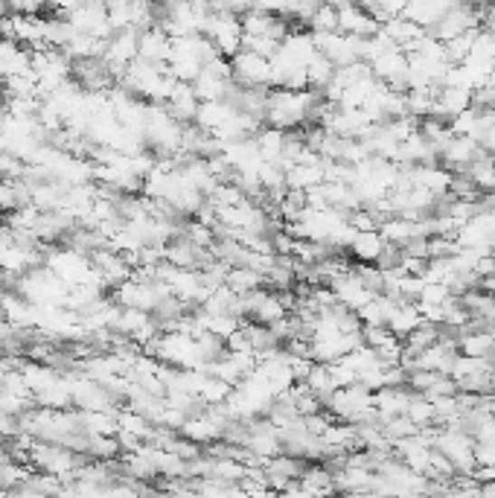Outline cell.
Instances as JSON below:
<instances>
[{
	"label": "cell",
	"mask_w": 495,
	"mask_h": 498,
	"mask_svg": "<svg viewBox=\"0 0 495 498\" xmlns=\"http://www.w3.org/2000/svg\"><path fill=\"white\" fill-rule=\"evenodd\" d=\"M324 97L312 88H271L265 102V126L280 131H300L320 120Z\"/></svg>",
	"instance_id": "cell-1"
},
{
	"label": "cell",
	"mask_w": 495,
	"mask_h": 498,
	"mask_svg": "<svg viewBox=\"0 0 495 498\" xmlns=\"http://www.w3.org/2000/svg\"><path fill=\"white\" fill-rule=\"evenodd\" d=\"M135 4H138V0H105V6H109V21L114 26V33L135 26Z\"/></svg>",
	"instance_id": "cell-16"
},
{
	"label": "cell",
	"mask_w": 495,
	"mask_h": 498,
	"mask_svg": "<svg viewBox=\"0 0 495 498\" xmlns=\"http://www.w3.org/2000/svg\"><path fill=\"white\" fill-rule=\"evenodd\" d=\"M152 4H167V0H152Z\"/></svg>",
	"instance_id": "cell-17"
},
{
	"label": "cell",
	"mask_w": 495,
	"mask_h": 498,
	"mask_svg": "<svg viewBox=\"0 0 495 498\" xmlns=\"http://www.w3.org/2000/svg\"><path fill=\"white\" fill-rule=\"evenodd\" d=\"M167 111L178 120V123H195V114H198V105H202V100L195 97V91L190 82H178L176 88H172L169 100L164 102Z\"/></svg>",
	"instance_id": "cell-12"
},
{
	"label": "cell",
	"mask_w": 495,
	"mask_h": 498,
	"mask_svg": "<svg viewBox=\"0 0 495 498\" xmlns=\"http://www.w3.org/2000/svg\"><path fill=\"white\" fill-rule=\"evenodd\" d=\"M243 18V47L260 53V56L271 59L283 35L289 33V21L283 15H274V12H265V9H248Z\"/></svg>",
	"instance_id": "cell-2"
},
{
	"label": "cell",
	"mask_w": 495,
	"mask_h": 498,
	"mask_svg": "<svg viewBox=\"0 0 495 498\" xmlns=\"http://www.w3.org/2000/svg\"><path fill=\"white\" fill-rule=\"evenodd\" d=\"M224 286H231L236 294H248V292H257L265 286V274L251 265H231L227 268Z\"/></svg>",
	"instance_id": "cell-13"
},
{
	"label": "cell",
	"mask_w": 495,
	"mask_h": 498,
	"mask_svg": "<svg viewBox=\"0 0 495 498\" xmlns=\"http://www.w3.org/2000/svg\"><path fill=\"white\" fill-rule=\"evenodd\" d=\"M205 35L210 38V44L216 47L222 56H236L243 50V18L236 12H213L207 26H205Z\"/></svg>",
	"instance_id": "cell-5"
},
{
	"label": "cell",
	"mask_w": 495,
	"mask_h": 498,
	"mask_svg": "<svg viewBox=\"0 0 495 498\" xmlns=\"http://www.w3.org/2000/svg\"><path fill=\"white\" fill-rule=\"evenodd\" d=\"M315 42H318V50L324 53V56L332 64H336V67L353 64V62H365V44H367V38H358V35L336 30V33H318Z\"/></svg>",
	"instance_id": "cell-6"
},
{
	"label": "cell",
	"mask_w": 495,
	"mask_h": 498,
	"mask_svg": "<svg viewBox=\"0 0 495 498\" xmlns=\"http://www.w3.org/2000/svg\"><path fill=\"white\" fill-rule=\"evenodd\" d=\"M62 50L68 53L71 62H76V59H93V56H102V53H105V38H97V35H90V33L76 30Z\"/></svg>",
	"instance_id": "cell-14"
},
{
	"label": "cell",
	"mask_w": 495,
	"mask_h": 498,
	"mask_svg": "<svg viewBox=\"0 0 495 498\" xmlns=\"http://www.w3.org/2000/svg\"><path fill=\"white\" fill-rule=\"evenodd\" d=\"M138 47H140V30L129 26V30H117L109 42H105L102 62L109 64V71L114 79L126 73V67L138 59Z\"/></svg>",
	"instance_id": "cell-7"
},
{
	"label": "cell",
	"mask_w": 495,
	"mask_h": 498,
	"mask_svg": "<svg viewBox=\"0 0 495 498\" xmlns=\"http://www.w3.org/2000/svg\"><path fill=\"white\" fill-rule=\"evenodd\" d=\"M15 289L24 294L26 301H33V303H52V306H64V301H68V292H71L68 283L52 274L44 263L42 265H33L30 272H24L15 280Z\"/></svg>",
	"instance_id": "cell-3"
},
{
	"label": "cell",
	"mask_w": 495,
	"mask_h": 498,
	"mask_svg": "<svg viewBox=\"0 0 495 498\" xmlns=\"http://www.w3.org/2000/svg\"><path fill=\"white\" fill-rule=\"evenodd\" d=\"M172 53V35L164 26H149V30L140 33V47H138V59L152 62V64H167Z\"/></svg>",
	"instance_id": "cell-10"
},
{
	"label": "cell",
	"mask_w": 495,
	"mask_h": 498,
	"mask_svg": "<svg viewBox=\"0 0 495 498\" xmlns=\"http://www.w3.org/2000/svg\"><path fill=\"white\" fill-rule=\"evenodd\" d=\"M26 71H33V50L18 42L0 38V79L18 76Z\"/></svg>",
	"instance_id": "cell-11"
},
{
	"label": "cell",
	"mask_w": 495,
	"mask_h": 498,
	"mask_svg": "<svg viewBox=\"0 0 495 498\" xmlns=\"http://www.w3.org/2000/svg\"><path fill=\"white\" fill-rule=\"evenodd\" d=\"M379 21L370 15L365 6L353 4V0H341L338 4V30L341 33H350L358 38H370L379 33Z\"/></svg>",
	"instance_id": "cell-9"
},
{
	"label": "cell",
	"mask_w": 495,
	"mask_h": 498,
	"mask_svg": "<svg viewBox=\"0 0 495 498\" xmlns=\"http://www.w3.org/2000/svg\"><path fill=\"white\" fill-rule=\"evenodd\" d=\"M64 18H68L76 30L90 33L97 38H105V42L114 35V26L109 21V6H105V0H82V4L73 6Z\"/></svg>",
	"instance_id": "cell-8"
},
{
	"label": "cell",
	"mask_w": 495,
	"mask_h": 498,
	"mask_svg": "<svg viewBox=\"0 0 495 498\" xmlns=\"http://www.w3.org/2000/svg\"><path fill=\"white\" fill-rule=\"evenodd\" d=\"M332 76H336V64H332L324 53H315V59L309 62V67H306V82H309L312 91H324L329 82H332Z\"/></svg>",
	"instance_id": "cell-15"
},
{
	"label": "cell",
	"mask_w": 495,
	"mask_h": 498,
	"mask_svg": "<svg viewBox=\"0 0 495 498\" xmlns=\"http://www.w3.org/2000/svg\"><path fill=\"white\" fill-rule=\"evenodd\" d=\"M231 73L236 85H251V88H274V67L271 59L260 56L253 50H239L231 56Z\"/></svg>",
	"instance_id": "cell-4"
}]
</instances>
